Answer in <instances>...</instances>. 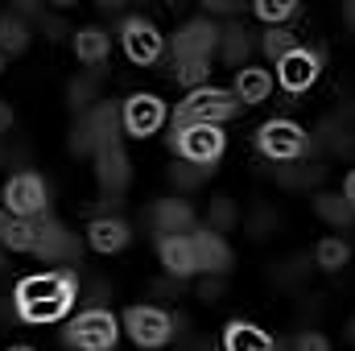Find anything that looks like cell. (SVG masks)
Instances as JSON below:
<instances>
[{"label":"cell","instance_id":"obj_1","mask_svg":"<svg viewBox=\"0 0 355 351\" xmlns=\"http://www.w3.org/2000/svg\"><path fill=\"white\" fill-rule=\"evenodd\" d=\"M79 298V277L75 268H58V273H33L25 281H17L12 289V302H17V314L25 323H54L62 318Z\"/></svg>","mask_w":355,"mask_h":351},{"label":"cell","instance_id":"obj_2","mask_svg":"<svg viewBox=\"0 0 355 351\" xmlns=\"http://www.w3.org/2000/svg\"><path fill=\"white\" fill-rule=\"evenodd\" d=\"M120 128H124L120 108L112 99H99L95 108H87L75 120V128H71V153H99L107 145H120Z\"/></svg>","mask_w":355,"mask_h":351},{"label":"cell","instance_id":"obj_3","mask_svg":"<svg viewBox=\"0 0 355 351\" xmlns=\"http://www.w3.org/2000/svg\"><path fill=\"white\" fill-rule=\"evenodd\" d=\"M240 99L232 95V91H223V87H198V91H190L182 103H178V112H174V128H190V124H227L232 116H240Z\"/></svg>","mask_w":355,"mask_h":351},{"label":"cell","instance_id":"obj_4","mask_svg":"<svg viewBox=\"0 0 355 351\" xmlns=\"http://www.w3.org/2000/svg\"><path fill=\"white\" fill-rule=\"evenodd\" d=\"M67 348L75 351H112L116 348V339H120V323L107 314V310H83V314H75L71 323H67Z\"/></svg>","mask_w":355,"mask_h":351},{"label":"cell","instance_id":"obj_5","mask_svg":"<svg viewBox=\"0 0 355 351\" xmlns=\"http://www.w3.org/2000/svg\"><path fill=\"white\" fill-rule=\"evenodd\" d=\"M170 145H174L178 157L190 162V166H215L219 153L227 149V137L215 124H190V128H174Z\"/></svg>","mask_w":355,"mask_h":351},{"label":"cell","instance_id":"obj_6","mask_svg":"<svg viewBox=\"0 0 355 351\" xmlns=\"http://www.w3.org/2000/svg\"><path fill=\"white\" fill-rule=\"evenodd\" d=\"M257 141H261V153H265L268 162H277V166L302 162V157L310 153V137H306V128L293 124V120H268Z\"/></svg>","mask_w":355,"mask_h":351},{"label":"cell","instance_id":"obj_7","mask_svg":"<svg viewBox=\"0 0 355 351\" xmlns=\"http://www.w3.org/2000/svg\"><path fill=\"white\" fill-rule=\"evenodd\" d=\"M4 203L12 211V219H42L50 211V190L37 174H12L4 182Z\"/></svg>","mask_w":355,"mask_h":351},{"label":"cell","instance_id":"obj_8","mask_svg":"<svg viewBox=\"0 0 355 351\" xmlns=\"http://www.w3.org/2000/svg\"><path fill=\"white\" fill-rule=\"evenodd\" d=\"M219 50V25L211 17H190L174 33V62H211Z\"/></svg>","mask_w":355,"mask_h":351},{"label":"cell","instance_id":"obj_9","mask_svg":"<svg viewBox=\"0 0 355 351\" xmlns=\"http://www.w3.org/2000/svg\"><path fill=\"white\" fill-rule=\"evenodd\" d=\"M124 331L132 335L137 348H166L174 339V318L166 310H157V306H128Z\"/></svg>","mask_w":355,"mask_h":351},{"label":"cell","instance_id":"obj_10","mask_svg":"<svg viewBox=\"0 0 355 351\" xmlns=\"http://www.w3.org/2000/svg\"><path fill=\"white\" fill-rule=\"evenodd\" d=\"M120 42H124V54H128L137 67L157 62V58H162V50H166L162 29H157L153 21H145V17H128V21L120 25Z\"/></svg>","mask_w":355,"mask_h":351},{"label":"cell","instance_id":"obj_11","mask_svg":"<svg viewBox=\"0 0 355 351\" xmlns=\"http://www.w3.org/2000/svg\"><path fill=\"white\" fill-rule=\"evenodd\" d=\"M33 257H42V261H79V236H75L67 223L42 215V219H37V244H33Z\"/></svg>","mask_w":355,"mask_h":351},{"label":"cell","instance_id":"obj_12","mask_svg":"<svg viewBox=\"0 0 355 351\" xmlns=\"http://www.w3.org/2000/svg\"><path fill=\"white\" fill-rule=\"evenodd\" d=\"M95 178H99V190L107 194V203H116V198L128 190L132 166H128L124 145H107V149H99V153H95Z\"/></svg>","mask_w":355,"mask_h":351},{"label":"cell","instance_id":"obj_13","mask_svg":"<svg viewBox=\"0 0 355 351\" xmlns=\"http://www.w3.org/2000/svg\"><path fill=\"white\" fill-rule=\"evenodd\" d=\"M120 120H124V132H132V137H149V132H157L162 128V120H166V103L157 99V95H128L124 99V108H120Z\"/></svg>","mask_w":355,"mask_h":351},{"label":"cell","instance_id":"obj_14","mask_svg":"<svg viewBox=\"0 0 355 351\" xmlns=\"http://www.w3.org/2000/svg\"><path fill=\"white\" fill-rule=\"evenodd\" d=\"M277 79H281V87L289 91V95L310 91V83L318 79V54L306 50V46H297L293 54H285V58L277 62Z\"/></svg>","mask_w":355,"mask_h":351},{"label":"cell","instance_id":"obj_15","mask_svg":"<svg viewBox=\"0 0 355 351\" xmlns=\"http://www.w3.org/2000/svg\"><path fill=\"white\" fill-rule=\"evenodd\" d=\"M190 244H194L198 273H215V277H223V273L232 268V248H227V240H223V236H215L211 228H207V232H194V236H190Z\"/></svg>","mask_w":355,"mask_h":351},{"label":"cell","instance_id":"obj_16","mask_svg":"<svg viewBox=\"0 0 355 351\" xmlns=\"http://www.w3.org/2000/svg\"><path fill=\"white\" fill-rule=\"evenodd\" d=\"M157 252H162V264H166V273H170L174 281H186V277H194V273H198V261H194V244H190V236H162Z\"/></svg>","mask_w":355,"mask_h":351},{"label":"cell","instance_id":"obj_17","mask_svg":"<svg viewBox=\"0 0 355 351\" xmlns=\"http://www.w3.org/2000/svg\"><path fill=\"white\" fill-rule=\"evenodd\" d=\"M87 240H91V248H95V252L112 257V252H120V248L132 240V228H128L124 219H116V215H99V219H91Z\"/></svg>","mask_w":355,"mask_h":351},{"label":"cell","instance_id":"obj_18","mask_svg":"<svg viewBox=\"0 0 355 351\" xmlns=\"http://www.w3.org/2000/svg\"><path fill=\"white\" fill-rule=\"evenodd\" d=\"M153 228H157L162 236H186V232L194 228L190 203H186V198H162V203L153 207Z\"/></svg>","mask_w":355,"mask_h":351},{"label":"cell","instance_id":"obj_19","mask_svg":"<svg viewBox=\"0 0 355 351\" xmlns=\"http://www.w3.org/2000/svg\"><path fill=\"white\" fill-rule=\"evenodd\" d=\"M232 95H236L240 103H265L268 95H272V75L261 71V67H244V71H236Z\"/></svg>","mask_w":355,"mask_h":351},{"label":"cell","instance_id":"obj_20","mask_svg":"<svg viewBox=\"0 0 355 351\" xmlns=\"http://www.w3.org/2000/svg\"><path fill=\"white\" fill-rule=\"evenodd\" d=\"M248 54H252V37H248V29L244 25H223L219 29V58L227 62V67H248Z\"/></svg>","mask_w":355,"mask_h":351},{"label":"cell","instance_id":"obj_21","mask_svg":"<svg viewBox=\"0 0 355 351\" xmlns=\"http://www.w3.org/2000/svg\"><path fill=\"white\" fill-rule=\"evenodd\" d=\"M223 351H277V343L268 339L261 327H252V323H227Z\"/></svg>","mask_w":355,"mask_h":351},{"label":"cell","instance_id":"obj_22","mask_svg":"<svg viewBox=\"0 0 355 351\" xmlns=\"http://www.w3.org/2000/svg\"><path fill=\"white\" fill-rule=\"evenodd\" d=\"M107 50H112L107 29L87 25V29L75 33V54H79V62H87V67H103V62H107Z\"/></svg>","mask_w":355,"mask_h":351},{"label":"cell","instance_id":"obj_23","mask_svg":"<svg viewBox=\"0 0 355 351\" xmlns=\"http://www.w3.org/2000/svg\"><path fill=\"white\" fill-rule=\"evenodd\" d=\"M29 21L21 17V12H12V8H4L0 12V50L4 54H21L25 46H29Z\"/></svg>","mask_w":355,"mask_h":351},{"label":"cell","instance_id":"obj_24","mask_svg":"<svg viewBox=\"0 0 355 351\" xmlns=\"http://www.w3.org/2000/svg\"><path fill=\"white\" fill-rule=\"evenodd\" d=\"M314 211H318V219H322V223H331V228H352V223H355L352 203H347L343 194H331V190H322V194L314 198Z\"/></svg>","mask_w":355,"mask_h":351},{"label":"cell","instance_id":"obj_25","mask_svg":"<svg viewBox=\"0 0 355 351\" xmlns=\"http://www.w3.org/2000/svg\"><path fill=\"white\" fill-rule=\"evenodd\" d=\"M347 257H352V248H347L343 236H327V240H318V248H314V264L327 268V273H339V268L347 264Z\"/></svg>","mask_w":355,"mask_h":351},{"label":"cell","instance_id":"obj_26","mask_svg":"<svg viewBox=\"0 0 355 351\" xmlns=\"http://www.w3.org/2000/svg\"><path fill=\"white\" fill-rule=\"evenodd\" d=\"M322 178V166H314V162H289V166H277V182L281 186H289V190H302V186H314Z\"/></svg>","mask_w":355,"mask_h":351},{"label":"cell","instance_id":"obj_27","mask_svg":"<svg viewBox=\"0 0 355 351\" xmlns=\"http://www.w3.org/2000/svg\"><path fill=\"white\" fill-rule=\"evenodd\" d=\"M37 244V219H12L8 232H4V248L12 252H33Z\"/></svg>","mask_w":355,"mask_h":351},{"label":"cell","instance_id":"obj_28","mask_svg":"<svg viewBox=\"0 0 355 351\" xmlns=\"http://www.w3.org/2000/svg\"><path fill=\"white\" fill-rule=\"evenodd\" d=\"M261 50H265L272 62H281L285 54H293V50H297V33H293V29H285V25L265 29V37H261Z\"/></svg>","mask_w":355,"mask_h":351},{"label":"cell","instance_id":"obj_29","mask_svg":"<svg viewBox=\"0 0 355 351\" xmlns=\"http://www.w3.org/2000/svg\"><path fill=\"white\" fill-rule=\"evenodd\" d=\"M240 223V211H236V203L232 198H211V211H207V228L219 236V232H232Z\"/></svg>","mask_w":355,"mask_h":351},{"label":"cell","instance_id":"obj_30","mask_svg":"<svg viewBox=\"0 0 355 351\" xmlns=\"http://www.w3.org/2000/svg\"><path fill=\"white\" fill-rule=\"evenodd\" d=\"M67 95H71V108H75V112L83 116L87 108H95V95H99V79H95V75H79V79H71Z\"/></svg>","mask_w":355,"mask_h":351},{"label":"cell","instance_id":"obj_31","mask_svg":"<svg viewBox=\"0 0 355 351\" xmlns=\"http://www.w3.org/2000/svg\"><path fill=\"white\" fill-rule=\"evenodd\" d=\"M252 12H257L261 21H268V29H277V25H285L289 17H297V4H293V0H261Z\"/></svg>","mask_w":355,"mask_h":351},{"label":"cell","instance_id":"obj_32","mask_svg":"<svg viewBox=\"0 0 355 351\" xmlns=\"http://www.w3.org/2000/svg\"><path fill=\"white\" fill-rule=\"evenodd\" d=\"M207 178H211V166H190V162H182V166L170 170V182H174L178 190H198Z\"/></svg>","mask_w":355,"mask_h":351},{"label":"cell","instance_id":"obj_33","mask_svg":"<svg viewBox=\"0 0 355 351\" xmlns=\"http://www.w3.org/2000/svg\"><path fill=\"white\" fill-rule=\"evenodd\" d=\"M174 75L182 87L198 91L202 83H207V75H211V62H174Z\"/></svg>","mask_w":355,"mask_h":351},{"label":"cell","instance_id":"obj_34","mask_svg":"<svg viewBox=\"0 0 355 351\" xmlns=\"http://www.w3.org/2000/svg\"><path fill=\"white\" fill-rule=\"evenodd\" d=\"M289 351H331V343H327L318 331H302V335L289 343Z\"/></svg>","mask_w":355,"mask_h":351},{"label":"cell","instance_id":"obj_35","mask_svg":"<svg viewBox=\"0 0 355 351\" xmlns=\"http://www.w3.org/2000/svg\"><path fill=\"white\" fill-rule=\"evenodd\" d=\"M211 12H219V17H236V12H244V4L240 0H207V17Z\"/></svg>","mask_w":355,"mask_h":351},{"label":"cell","instance_id":"obj_36","mask_svg":"<svg viewBox=\"0 0 355 351\" xmlns=\"http://www.w3.org/2000/svg\"><path fill=\"white\" fill-rule=\"evenodd\" d=\"M198 298H202V302H219V298H223V281H219V277H207V281L198 285Z\"/></svg>","mask_w":355,"mask_h":351},{"label":"cell","instance_id":"obj_37","mask_svg":"<svg viewBox=\"0 0 355 351\" xmlns=\"http://www.w3.org/2000/svg\"><path fill=\"white\" fill-rule=\"evenodd\" d=\"M277 228V215L272 211H257V219H252V236H268Z\"/></svg>","mask_w":355,"mask_h":351},{"label":"cell","instance_id":"obj_38","mask_svg":"<svg viewBox=\"0 0 355 351\" xmlns=\"http://www.w3.org/2000/svg\"><path fill=\"white\" fill-rule=\"evenodd\" d=\"M4 132H12V108L8 103H0V137Z\"/></svg>","mask_w":355,"mask_h":351},{"label":"cell","instance_id":"obj_39","mask_svg":"<svg viewBox=\"0 0 355 351\" xmlns=\"http://www.w3.org/2000/svg\"><path fill=\"white\" fill-rule=\"evenodd\" d=\"M343 198L352 203V211H355V170H352L347 178H343Z\"/></svg>","mask_w":355,"mask_h":351},{"label":"cell","instance_id":"obj_40","mask_svg":"<svg viewBox=\"0 0 355 351\" xmlns=\"http://www.w3.org/2000/svg\"><path fill=\"white\" fill-rule=\"evenodd\" d=\"M343 21L355 29V0H347V4H343Z\"/></svg>","mask_w":355,"mask_h":351},{"label":"cell","instance_id":"obj_41","mask_svg":"<svg viewBox=\"0 0 355 351\" xmlns=\"http://www.w3.org/2000/svg\"><path fill=\"white\" fill-rule=\"evenodd\" d=\"M8 223H12V219H8V215L0 211V240H4V232H8Z\"/></svg>","mask_w":355,"mask_h":351},{"label":"cell","instance_id":"obj_42","mask_svg":"<svg viewBox=\"0 0 355 351\" xmlns=\"http://www.w3.org/2000/svg\"><path fill=\"white\" fill-rule=\"evenodd\" d=\"M347 339H352V343H355V318H352V323H347Z\"/></svg>","mask_w":355,"mask_h":351},{"label":"cell","instance_id":"obj_43","mask_svg":"<svg viewBox=\"0 0 355 351\" xmlns=\"http://www.w3.org/2000/svg\"><path fill=\"white\" fill-rule=\"evenodd\" d=\"M8 351H33V348H25V343H17V348H8Z\"/></svg>","mask_w":355,"mask_h":351},{"label":"cell","instance_id":"obj_44","mask_svg":"<svg viewBox=\"0 0 355 351\" xmlns=\"http://www.w3.org/2000/svg\"><path fill=\"white\" fill-rule=\"evenodd\" d=\"M0 268H4V252H0Z\"/></svg>","mask_w":355,"mask_h":351}]
</instances>
